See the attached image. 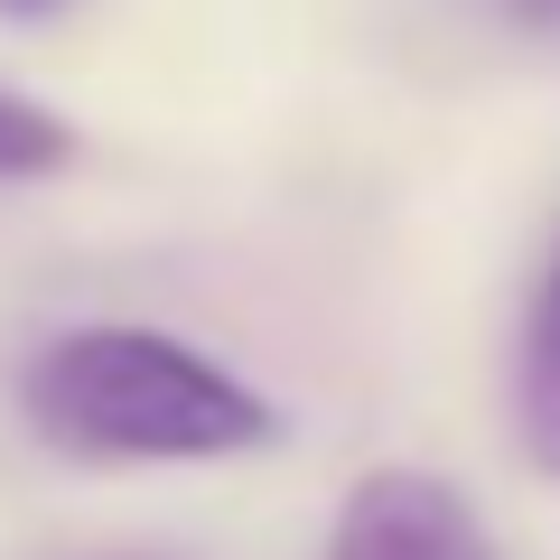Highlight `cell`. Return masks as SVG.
<instances>
[{"label":"cell","instance_id":"6da1fadb","mask_svg":"<svg viewBox=\"0 0 560 560\" xmlns=\"http://www.w3.org/2000/svg\"><path fill=\"white\" fill-rule=\"evenodd\" d=\"M20 411L66 458H243L280 440V411L168 327L94 318L28 355Z\"/></svg>","mask_w":560,"mask_h":560},{"label":"cell","instance_id":"7a4b0ae2","mask_svg":"<svg viewBox=\"0 0 560 560\" xmlns=\"http://www.w3.org/2000/svg\"><path fill=\"white\" fill-rule=\"evenodd\" d=\"M327 560H495L477 504L458 495L430 467H374V477L346 495Z\"/></svg>","mask_w":560,"mask_h":560},{"label":"cell","instance_id":"3957f363","mask_svg":"<svg viewBox=\"0 0 560 560\" xmlns=\"http://www.w3.org/2000/svg\"><path fill=\"white\" fill-rule=\"evenodd\" d=\"M514 430L523 458L541 477H560V253L533 290V318H523V364H514Z\"/></svg>","mask_w":560,"mask_h":560},{"label":"cell","instance_id":"277c9868","mask_svg":"<svg viewBox=\"0 0 560 560\" xmlns=\"http://www.w3.org/2000/svg\"><path fill=\"white\" fill-rule=\"evenodd\" d=\"M66 160H75V131H66L47 103H28V94L0 84V187L47 178V168H66Z\"/></svg>","mask_w":560,"mask_h":560},{"label":"cell","instance_id":"5b68a950","mask_svg":"<svg viewBox=\"0 0 560 560\" xmlns=\"http://www.w3.org/2000/svg\"><path fill=\"white\" fill-rule=\"evenodd\" d=\"M495 20H514L523 38H560V0H495Z\"/></svg>","mask_w":560,"mask_h":560},{"label":"cell","instance_id":"8992f818","mask_svg":"<svg viewBox=\"0 0 560 560\" xmlns=\"http://www.w3.org/2000/svg\"><path fill=\"white\" fill-rule=\"evenodd\" d=\"M47 10H66V0H0V20H47Z\"/></svg>","mask_w":560,"mask_h":560}]
</instances>
